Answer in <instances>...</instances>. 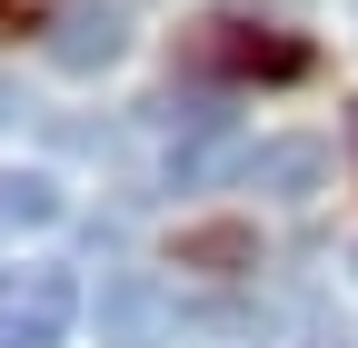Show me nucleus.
I'll return each mask as SVG.
<instances>
[{
	"label": "nucleus",
	"instance_id": "8",
	"mask_svg": "<svg viewBox=\"0 0 358 348\" xmlns=\"http://www.w3.org/2000/svg\"><path fill=\"white\" fill-rule=\"evenodd\" d=\"M150 319H159V289H150V279H110V289H100V328H110V338L150 328Z\"/></svg>",
	"mask_w": 358,
	"mask_h": 348
},
{
	"label": "nucleus",
	"instance_id": "7",
	"mask_svg": "<svg viewBox=\"0 0 358 348\" xmlns=\"http://www.w3.org/2000/svg\"><path fill=\"white\" fill-rule=\"evenodd\" d=\"M219 70H268V80H299L308 70V50H299V40H219Z\"/></svg>",
	"mask_w": 358,
	"mask_h": 348
},
{
	"label": "nucleus",
	"instance_id": "1",
	"mask_svg": "<svg viewBox=\"0 0 358 348\" xmlns=\"http://www.w3.org/2000/svg\"><path fill=\"white\" fill-rule=\"evenodd\" d=\"M80 319L70 269H0V348H60Z\"/></svg>",
	"mask_w": 358,
	"mask_h": 348
},
{
	"label": "nucleus",
	"instance_id": "3",
	"mask_svg": "<svg viewBox=\"0 0 358 348\" xmlns=\"http://www.w3.org/2000/svg\"><path fill=\"white\" fill-rule=\"evenodd\" d=\"M239 180L259 199H319L329 189V140H259V150H239Z\"/></svg>",
	"mask_w": 358,
	"mask_h": 348
},
{
	"label": "nucleus",
	"instance_id": "6",
	"mask_svg": "<svg viewBox=\"0 0 358 348\" xmlns=\"http://www.w3.org/2000/svg\"><path fill=\"white\" fill-rule=\"evenodd\" d=\"M219 150H229V110H199L189 119V140H169V189H189L219 169Z\"/></svg>",
	"mask_w": 358,
	"mask_h": 348
},
{
	"label": "nucleus",
	"instance_id": "2",
	"mask_svg": "<svg viewBox=\"0 0 358 348\" xmlns=\"http://www.w3.org/2000/svg\"><path fill=\"white\" fill-rule=\"evenodd\" d=\"M120 50H129V10H120V0H60L50 20H40V60L70 70V80L110 70Z\"/></svg>",
	"mask_w": 358,
	"mask_h": 348
},
{
	"label": "nucleus",
	"instance_id": "12",
	"mask_svg": "<svg viewBox=\"0 0 358 348\" xmlns=\"http://www.w3.org/2000/svg\"><path fill=\"white\" fill-rule=\"evenodd\" d=\"M348 20H358V0H348Z\"/></svg>",
	"mask_w": 358,
	"mask_h": 348
},
{
	"label": "nucleus",
	"instance_id": "5",
	"mask_svg": "<svg viewBox=\"0 0 358 348\" xmlns=\"http://www.w3.org/2000/svg\"><path fill=\"white\" fill-rule=\"evenodd\" d=\"M179 269H259V239L239 219H209V229H179Z\"/></svg>",
	"mask_w": 358,
	"mask_h": 348
},
{
	"label": "nucleus",
	"instance_id": "4",
	"mask_svg": "<svg viewBox=\"0 0 358 348\" xmlns=\"http://www.w3.org/2000/svg\"><path fill=\"white\" fill-rule=\"evenodd\" d=\"M60 180L50 169H0V239H30V229H50L60 219Z\"/></svg>",
	"mask_w": 358,
	"mask_h": 348
},
{
	"label": "nucleus",
	"instance_id": "9",
	"mask_svg": "<svg viewBox=\"0 0 358 348\" xmlns=\"http://www.w3.org/2000/svg\"><path fill=\"white\" fill-rule=\"evenodd\" d=\"M10 119H20V90H10V80H0V129H10Z\"/></svg>",
	"mask_w": 358,
	"mask_h": 348
},
{
	"label": "nucleus",
	"instance_id": "10",
	"mask_svg": "<svg viewBox=\"0 0 358 348\" xmlns=\"http://www.w3.org/2000/svg\"><path fill=\"white\" fill-rule=\"evenodd\" d=\"M348 140H358V100H348Z\"/></svg>",
	"mask_w": 358,
	"mask_h": 348
},
{
	"label": "nucleus",
	"instance_id": "11",
	"mask_svg": "<svg viewBox=\"0 0 358 348\" xmlns=\"http://www.w3.org/2000/svg\"><path fill=\"white\" fill-rule=\"evenodd\" d=\"M348 279H358V249H348Z\"/></svg>",
	"mask_w": 358,
	"mask_h": 348
}]
</instances>
